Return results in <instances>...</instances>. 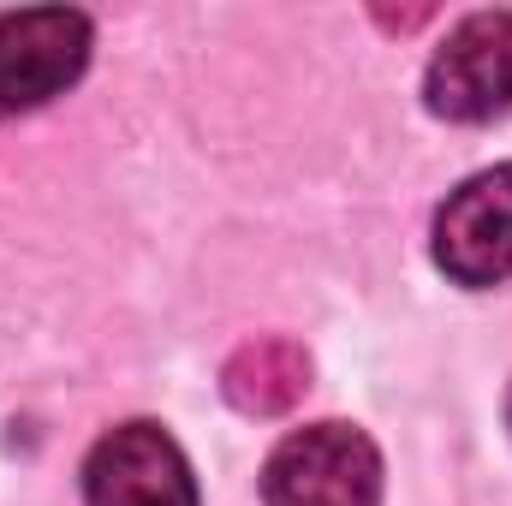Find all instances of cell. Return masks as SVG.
<instances>
[{"label":"cell","mask_w":512,"mask_h":506,"mask_svg":"<svg viewBox=\"0 0 512 506\" xmlns=\"http://www.w3.org/2000/svg\"><path fill=\"white\" fill-rule=\"evenodd\" d=\"M382 453L352 423L292 429L262 465V506H376Z\"/></svg>","instance_id":"6da1fadb"},{"label":"cell","mask_w":512,"mask_h":506,"mask_svg":"<svg viewBox=\"0 0 512 506\" xmlns=\"http://www.w3.org/2000/svg\"><path fill=\"white\" fill-rule=\"evenodd\" d=\"M90 66V18L72 6H30L0 18V120L30 114L78 84Z\"/></svg>","instance_id":"7a4b0ae2"},{"label":"cell","mask_w":512,"mask_h":506,"mask_svg":"<svg viewBox=\"0 0 512 506\" xmlns=\"http://www.w3.org/2000/svg\"><path fill=\"white\" fill-rule=\"evenodd\" d=\"M423 102L441 120L477 126L512 108V12H471L429 60Z\"/></svg>","instance_id":"3957f363"},{"label":"cell","mask_w":512,"mask_h":506,"mask_svg":"<svg viewBox=\"0 0 512 506\" xmlns=\"http://www.w3.org/2000/svg\"><path fill=\"white\" fill-rule=\"evenodd\" d=\"M435 262L459 286H495L512 274V161L465 179L441 203Z\"/></svg>","instance_id":"277c9868"},{"label":"cell","mask_w":512,"mask_h":506,"mask_svg":"<svg viewBox=\"0 0 512 506\" xmlns=\"http://www.w3.org/2000/svg\"><path fill=\"white\" fill-rule=\"evenodd\" d=\"M90 506H197V483L185 453L155 423H120L96 441L84 465Z\"/></svg>","instance_id":"5b68a950"},{"label":"cell","mask_w":512,"mask_h":506,"mask_svg":"<svg viewBox=\"0 0 512 506\" xmlns=\"http://www.w3.org/2000/svg\"><path fill=\"white\" fill-rule=\"evenodd\" d=\"M310 387V358L292 340H251L245 352H233L227 364V399L251 417L286 411L298 393Z\"/></svg>","instance_id":"8992f818"},{"label":"cell","mask_w":512,"mask_h":506,"mask_svg":"<svg viewBox=\"0 0 512 506\" xmlns=\"http://www.w3.org/2000/svg\"><path fill=\"white\" fill-rule=\"evenodd\" d=\"M507 429H512V399H507Z\"/></svg>","instance_id":"52a82bcc"}]
</instances>
